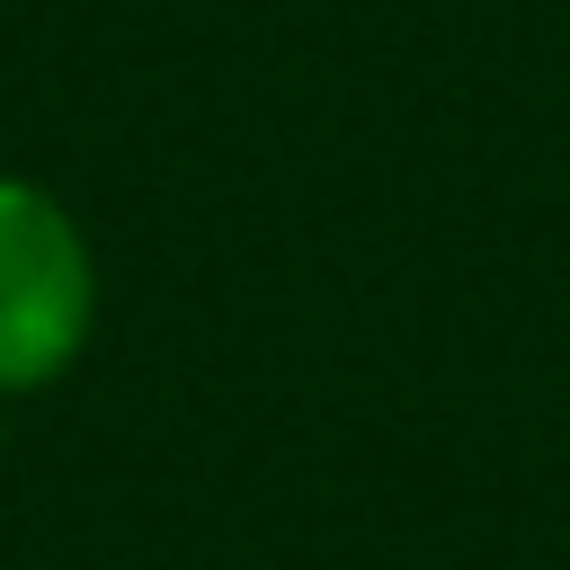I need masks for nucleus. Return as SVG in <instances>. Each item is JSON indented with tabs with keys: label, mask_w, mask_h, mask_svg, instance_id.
<instances>
[{
	"label": "nucleus",
	"mask_w": 570,
	"mask_h": 570,
	"mask_svg": "<svg viewBox=\"0 0 570 570\" xmlns=\"http://www.w3.org/2000/svg\"><path fill=\"white\" fill-rule=\"evenodd\" d=\"M98 330V249L80 214L0 169V401L62 383Z\"/></svg>",
	"instance_id": "1"
}]
</instances>
